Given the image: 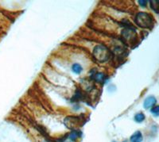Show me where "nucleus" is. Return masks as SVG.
Returning <instances> with one entry per match:
<instances>
[{
  "label": "nucleus",
  "mask_w": 159,
  "mask_h": 142,
  "mask_svg": "<svg viewBox=\"0 0 159 142\" xmlns=\"http://www.w3.org/2000/svg\"><path fill=\"white\" fill-rule=\"evenodd\" d=\"M130 140H131V142H142L143 140L142 133L140 131H137L131 136Z\"/></svg>",
  "instance_id": "423d86ee"
},
{
  "label": "nucleus",
  "mask_w": 159,
  "mask_h": 142,
  "mask_svg": "<svg viewBox=\"0 0 159 142\" xmlns=\"http://www.w3.org/2000/svg\"><path fill=\"white\" fill-rule=\"evenodd\" d=\"M112 56V53L108 49L106 46L103 45H99L96 46L93 49V57L100 63H104L109 61L111 57Z\"/></svg>",
  "instance_id": "f03ea898"
},
{
  "label": "nucleus",
  "mask_w": 159,
  "mask_h": 142,
  "mask_svg": "<svg viewBox=\"0 0 159 142\" xmlns=\"http://www.w3.org/2000/svg\"><path fill=\"white\" fill-rule=\"evenodd\" d=\"M42 142H48V141H46V140H44V141H42Z\"/></svg>",
  "instance_id": "ddd939ff"
},
{
  "label": "nucleus",
  "mask_w": 159,
  "mask_h": 142,
  "mask_svg": "<svg viewBox=\"0 0 159 142\" xmlns=\"http://www.w3.org/2000/svg\"><path fill=\"white\" fill-rule=\"evenodd\" d=\"M159 2L158 1H150V6L155 13H159Z\"/></svg>",
  "instance_id": "9d476101"
},
{
  "label": "nucleus",
  "mask_w": 159,
  "mask_h": 142,
  "mask_svg": "<svg viewBox=\"0 0 159 142\" xmlns=\"http://www.w3.org/2000/svg\"><path fill=\"white\" fill-rule=\"evenodd\" d=\"M135 22L138 26L142 29H152L154 20L151 14L146 12H138L135 15Z\"/></svg>",
  "instance_id": "f257e3e1"
},
{
  "label": "nucleus",
  "mask_w": 159,
  "mask_h": 142,
  "mask_svg": "<svg viewBox=\"0 0 159 142\" xmlns=\"http://www.w3.org/2000/svg\"><path fill=\"white\" fill-rule=\"evenodd\" d=\"M138 3H139V5H140L141 6H142V7H146V5H147V1H138Z\"/></svg>",
  "instance_id": "f8f14e48"
},
{
  "label": "nucleus",
  "mask_w": 159,
  "mask_h": 142,
  "mask_svg": "<svg viewBox=\"0 0 159 142\" xmlns=\"http://www.w3.org/2000/svg\"><path fill=\"white\" fill-rule=\"evenodd\" d=\"M145 115H144L143 113H142V112H140V113H138V114H135V121H136V122H138V123H141V122H142V121L145 120Z\"/></svg>",
  "instance_id": "1a4fd4ad"
},
{
  "label": "nucleus",
  "mask_w": 159,
  "mask_h": 142,
  "mask_svg": "<svg viewBox=\"0 0 159 142\" xmlns=\"http://www.w3.org/2000/svg\"><path fill=\"white\" fill-rule=\"evenodd\" d=\"M81 134L82 133L80 131L73 130L70 133V134L68 136V138H69L70 140H72V141H75V140H77V138L81 136Z\"/></svg>",
  "instance_id": "0eeeda50"
},
{
  "label": "nucleus",
  "mask_w": 159,
  "mask_h": 142,
  "mask_svg": "<svg viewBox=\"0 0 159 142\" xmlns=\"http://www.w3.org/2000/svg\"><path fill=\"white\" fill-rule=\"evenodd\" d=\"M156 102H157V99H155V97L154 96L147 97L143 102L144 108L145 109L152 108V107L154 106V105L156 104Z\"/></svg>",
  "instance_id": "20e7f679"
},
{
  "label": "nucleus",
  "mask_w": 159,
  "mask_h": 142,
  "mask_svg": "<svg viewBox=\"0 0 159 142\" xmlns=\"http://www.w3.org/2000/svg\"><path fill=\"white\" fill-rule=\"evenodd\" d=\"M72 70L75 74H80L83 68H82L81 65H79V64H74L72 66Z\"/></svg>",
  "instance_id": "6e6552de"
},
{
  "label": "nucleus",
  "mask_w": 159,
  "mask_h": 142,
  "mask_svg": "<svg viewBox=\"0 0 159 142\" xmlns=\"http://www.w3.org/2000/svg\"><path fill=\"white\" fill-rule=\"evenodd\" d=\"M151 113L153 114H154L155 116H158L159 114V107L158 106H154L152 107L151 109Z\"/></svg>",
  "instance_id": "9b49d317"
},
{
  "label": "nucleus",
  "mask_w": 159,
  "mask_h": 142,
  "mask_svg": "<svg viewBox=\"0 0 159 142\" xmlns=\"http://www.w3.org/2000/svg\"><path fill=\"white\" fill-rule=\"evenodd\" d=\"M91 79H92L94 81L97 82V83H104L106 80V76L102 73V72H97V73H93V74H91Z\"/></svg>",
  "instance_id": "39448f33"
},
{
  "label": "nucleus",
  "mask_w": 159,
  "mask_h": 142,
  "mask_svg": "<svg viewBox=\"0 0 159 142\" xmlns=\"http://www.w3.org/2000/svg\"><path fill=\"white\" fill-rule=\"evenodd\" d=\"M123 142H127V140H124V141H123Z\"/></svg>",
  "instance_id": "4468645a"
},
{
  "label": "nucleus",
  "mask_w": 159,
  "mask_h": 142,
  "mask_svg": "<svg viewBox=\"0 0 159 142\" xmlns=\"http://www.w3.org/2000/svg\"><path fill=\"white\" fill-rule=\"evenodd\" d=\"M122 37H123L124 42L128 43H133L136 40V31L135 29L133 27H126L124 30H122Z\"/></svg>",
  "instance_id": "7ed1b4c3"
}]
</instances>
